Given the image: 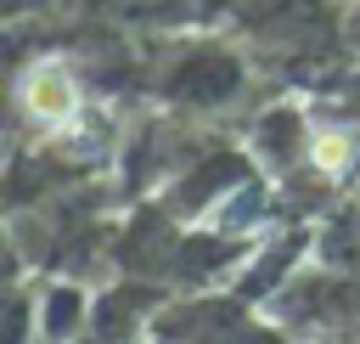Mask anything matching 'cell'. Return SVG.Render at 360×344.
I'll list each match as a JSON object with an SVG mask.
<instances>
[{"label": "cell", "instance_id": "6da1fadb", "mask_svg": "<svg viewBox=\"0 0 360 344\" xmlns=\"http://www.w3.org/2000/svg\"><path fill=\"white\" fill-rule=\"evenodd\" d=\"M22 107L45 130H68L79 118V79L68 73V62H34L22 79Z\"/></svg>", "mask_w": 360, "mask_h": 344}, {"label": "cell", "instance_id": "7a4b0ae2", "mask_svg": "<svg viewBox=\"0 0 360 344\" xmlns=\"http://www.w3.org/2000/svg\"><path fill=\"white\" fill-rule=\"evenodd\" d=\"M309 164H315L326 180L349 175V164H354V135L338 130V124H315V130H309Z\"/></svg>", "mask_w": 360, "mask_h": 344}]
</instances>
